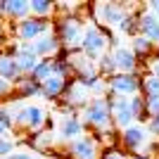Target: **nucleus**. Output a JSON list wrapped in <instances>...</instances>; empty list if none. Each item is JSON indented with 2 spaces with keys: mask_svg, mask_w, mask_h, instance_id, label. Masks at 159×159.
Here are the masks:
<instances>
[{
  "mask_svg": "<svg viewBox=\"0 0 159 159\" xmlns=\"http://www.w3.org/2000/svg\"><path fill=\"white\" fill-rule=\"evenodd\" d=\"M81 135H86V126H83V121H81L79 114H64L60 121V138L64 143H71V140L81 138Z\"/></svg>",
  "mask_w": 159,
  "mask_h": 159,
  "instance_id": "16",
  "label": "nucleus"
},
{
  "mask_svg": "<svg viewBox=\"0 0 159 159\" xmlns=\"http://www.w3.org/2000/svg\"><path fill=\"white\" fill-rule=\"evenodd\" d=\"M95 64H98V74L102 76V79H112L114 74H116V66H114L112 50H107L105 55H100L98 60H95Z\"/></svg>",
  "mask_w": 159,
  "mask_h": 159,
  "instance_id": "24",
  "label": "nucleus"
},
{
  "mask_svg": "<svg viewBox=\"0 0 159 159\" xmlns=\"http://www.w3.org/2000/svg\"><path fill=\"white\" fill-rule=\"evenodd\" d=\"M81 121L86 128H93L95 135L102 131H109L114 128L112 124V107H109V100L107 98H93L83 109H81Z\"/></svg>",
  "mask_w": 159,
  "mask_h": 159,
  "instance_id": "2",
  "label": "nucleus"
},
{
  "mask_svg": "<svg viewBox=\"0 0 159 159\" xmlns=\"http://www.w3.org/2000/svg\"><path fill=\"white\" fill-rule=\"evenodd\" d=\"M90 12H93V19H95L98 26H109V29L116 26L119 29L124 17L131 12V7H124L119 2H95L90 7Z\"/></svg>",
  "mask_w": 159,
  "mask_h": 159,
  "instance_id": "6",
  "label": "nucleus"
},
{
  "mask_svg": "<svg viewBox=\"0 0 159 159\" xmlns=\"http://www.w3.org/2000/svg\"><path fill=\"white\" fill-rule=\"evenodd\" d=\"M147 131H150V135H154V138H159V114L157 116H152V119H147Z\"/></svg>",
  "mask_w": 159,
  "mask_h": 159,
  "instance_id": "35",
  "label": "nucleus"
},
{
  "mask_svg": "<svg viewBox=\"0 0 159 159\" xmlns=\"http://www.w3.org/2000/svg\"><path fill=\"white\" fill-rule=\"evenodd\" d=\"M52 33V19H38V17H26L14 24V36L19 43H33L40 36Z\"/></svg>",
  "mask_w": 159,
  "mask_h": 159,
  "instance_id": "5",
  "label": "nucleus"
},
{
  "mask_svg": "<svg viewBox=\"0 0 159 159\" xmlns=\"http://www.w3.org/2000/svg\"><path fill=\"white\" fill-rule=\"evenodd\" d=\"M145 114H147V119L159 114V98H145Z\"/></svg>",
  "mask_w": 159,
  "mask_h": 159,
  "instance_id": "32",
  "label": "nucleus"
},
{
  "mask_svg": "<svg viewBox=\"0 0 159 159\" xmlns=\"http://www.w3.org/2000/svg\"><path fill=\"white\" fill-rule=\"evenodd\" d=\"M43 159H60V157H55V154H45Z\"/></svg>",
  "mask_w": 159,
  "mask_h": 159,
  "instance_id": "40",
  "label": "nucleus"
},
{
  "mask_svg": "<svg viewBox=\"0 0 159 159\" xmlns=\"http://www.w3.org/2000/svg\"><path fill=\"white\" fill-rule=\"evenodd\" d=\"M14 90V86L10 83V81H5V79H0V100L5 98V95H10Z\"/></svg>",
  "mask_w": 159,
  "mask_h": 159,
  "instance_id": "36",
  "label": "nucleus"
},
{
  "mask_svg": "<svg viewBox=\"0 0 159 159\" xmlns=\"http://www.w3.org/2000/svg\"><path fill=\"white\" fill-rule=\"evenodd\" d=\"M0 48H2V40H0Z\"/></svg>",
  "mask_w": 159,
  "mask_h": 159,
  "instance_id": "41",
  "label": "nucleus"
},
{
  "mask_svg": "<svg viewBox=\"0 0 159 159\" xmlns=\"http://www.w3.org/2000/svg\"><path fill=\"white\" fill-rule=\"evenodd\" d=\"M52 71H55V76H62V79H74V66L69 62V52L57 55L52 60Z\"/></svg>",
  "mask_w": 159,
  "mask_h": 159,
  "instance_id": "23",
  "label": "nucleus"
},
{
  "mask_svg": "<svg viewBox=\"0 0 159 159\" xmlns=\"http://www.w3.org/2000/svg\"><path fill=\"white\" fill-rule=\"evenodd\" d=\"M7 135H10V128H7V126H2V124H0V138H7Z\"/></svg>",
  "mask_w": 159,
  "mask_h": 159,
  "instance_id": "39",
  "label": "nucleus"
},
{
  "mask_svg": "<svg viewBox=\"0 0 159 159\" xmlns=\"http://www.w3.org/2000/svg\"><path fill=\"white\" fill-rule=\"evenodd\" d=\"M29 5H31V17L55 19V2H50V0H29Z\"/></svg>",
  "mask_w": 159,
  "mask_h": 159,
  "instance_id": "22",
  "label": "nucleus"
},
{
  "mask_svg": "<svg viewBox=\"0 0 159 159\" xmlns=\"http://www.w3.org/2000/svg\"><path fill=\"white\" fill-rule=\"evenodd\" d=\"M138 33L143 38H147L154 48H159V19L147 7L143 12H138Z\"/></svg>",
  "mask_w": 159,
  "mask_h": 159,
  "instance_id": "14",
  "label": "nucleus"
},
{
  "mask_svg": "<svg viewBox=\"0 0 159 159\" xmlns=\"http://www.w3.org/2000/svg\"><path fill=\"white\" fill-rule=\"evenodd\" d=\"M10 55H12L14 60H17V66H19L21 76H31V71L36 69V64H38V57H36V52H33L31 43H14L12 48H10Z\"/></svg>",
  "mask_w": 159,
  "mask_h": 159,
  "instance_id": "11",
  "label": "nucleus"
},
{
  "mask_svg": "<svg viewBox=\"0 0 159 159\" xmlns=\"http://www.w3.org/2000/svg\"><path fill=\"white\" fill-rule=\"evenodd\" d=\"M147 74H152L159 79V52H154L150 60H147Z\"/></svg>",
  "mask_w": 159,
  "mask_h": 159,
  "instance_id": "34",
  "label": "nucleus"
},
{
  "mask_svg": "<svg viewBox=\"0 0 159 159\" xmlns=\"http://www.w3.org/2000/svg\"><path fill=\"white\" fill-rule=\"evenodd\" d=\"M150 143V131H147L145 124H131L128 128L119 131V145L131 154H140Z\"/></svg>",
  "mask_w": 159,
  "mask_h": 159,
  "instance_id": "7",
  "label": "nucleus"
},
{
  "mask_svg": "<svg viewBox=\"0 0 159 159\" xmlns=\"http://www.w3.org/2000/svg\"><path fill=\"white\" fill-rule=\"evenodd\" d=\"M140 95L143 98H159V79L152 74L143 76V86H140Z\"/></svg>",
  "mask_w": 159,
  "mask_h": 159,
  "instance_id": "27",
  "label": "nucleus"
},
{
  "mask_svg": "<svg viewBox=\"0 0 159 159\" xmlns=\"http://www.w3.org/2000/svg\"><path fill=\"white\" fill-rule=\"evenodd\" d=\"M14 150H17V143H14L10 135H7V138H0V159H7Z\"/></svg>",
  "mask_w": 159,
  "mask_h": 159,
  "instance_id": "30",
  "label": "nucleus"
},
{
  "mask_svg": "<svg viewBox=\"0 0 159 159\" xmlns=\"http://www.w3.org/2000/svg\"><path fill=\"white\" fill-rule=\"evenodd\" d=\"M2 17L10 21H21L31 17V5H29L26 0H5V10H2Z\"/></svg>",
  "mask_w": 159,
  "mask_h": 159,
  "instance_id": "17",
  "label": "nucleus"
},
{
  "mask_svg": "<svg viewBox=\"0 0 159 159\" xmlns=\"http://www.w3.org/2000/svg\"><path fill=\"white\" fill-rule=\"evenodd\" d=\"M0 79L10 81L12 86L21 79V71H19V66H17V60H14L10 52H0Z\"/></svg>",
  "mask_w": 159,
  "mask_h": 159,
  "instance_id": "20",
  "label": "nucleus"
},
{
  "mask_svg": "<svg viewBox=\"0 0 159 159\" xmlns=\"http://www.w3.org/2000/svg\"><path fill=\"white\" fill-rule=\"evenodd\" d=\"M128 159H154L152 154H147V152H140V154H131Z\"/></svg>",
  "mask_w": 159,
  "mask_h": 159,
  "instance_id": "38",
  "label": "nucleus"
},
{
  "mask_svg": "<svg viewBox=\"0 0 159 159\" xmlns=\"http://www.w3.org/2000/svg\"><path fill=\"white\" fill-rule=\"evenodd\" d=\"M131 109H133V116L138 124H147V114H145V98L143 95H133L131 98Z\"/></svg>",
  "mask_w": 159,
  "mask_h": 159,
  "instance_id": "29",
  "label": "nucleus"
},
{
  "mask_svg": "<svg viewBox=\"0 0 159 159\" xmlns=\"http://www.w3.org/2000/svg\"><path fill=\"white\" fill-rule=\"evenodd\" d=\"M147 10H150V12H152L154 17L159 19V0H152V2H147Z\"/></svg>",
  "mask_w": 159,
  "mask_h": 159,
  "instance_id": "37",
  "label": "nucleus"
},
{
  "mask_svg": "<svg viewBox=\"0 0 159 159\" xmlns=\"http://www.w3.org/2000/svg\"><path fill=\"white\" fill-rule=\"evenodd\" d=\"M62 100H64L66 109H83V107H86L93 98H90V93H88V88L83 86V83H79V81L74 79L71 83L66 86Z\"/></svg>",
  "mask_w": 159,
  "mask_h": 159,
  "instance_id": "12",
  "label": "nucleus"
},
{
  "mask_svg": "<svg viewBox=\"0 0 159 159\" xmlns=\"http://www.w3.org/2000/svg\"><path fill=\"white\" fill-rule=\"evenodd\" d=\"M112 57H114V66L116 74H138V57L133 55L131 48L126 45H114L112 48Z\"/></svg>",
  "mask_w": 159,
  "mask_h": 159,
  "instance_id": "13",
  "label": "nucleus"
},
{
  "mask_svg": "<svg viewBox=\"0 0 159 159\" xmlns=\"http://www.w3.org/2000/svg\"><path fill=\"white\" fill-rule=\"evenodd\" d=\"M109 43H112L109 33L102 26H98L95 21H90L86 26V31H83V40H81L79 50L86 55V57H90V60H98L100 55H105L107 50H109Z\"/></svg>",
  "mask_w": 159,
  "mask_h": 159,
  "instance_id": "4",
  "label": "nucleus"
},
{
  "mask_svg": "<svg viewBox=\"0 0 159 159\" xmlns=\"http://www.w3.org/2000/svg\"><path fill=\"white\" fill-rule=\"evenodd\" d=\"M14 95H17V100L43 98V88H40V83H38V81H33L31 76H21V79L14 83Z\"/></svg>",
  "mask_w": 159,
  "mask_h": 159,
  "instance_id": "19",
  "label": "nucleus"
},
{
  "mask_svg": "<svg viewBox=\"0 0 159 159\" xmlns=\"http://www.w3.org/2000/svg\"><path fill=\"white\" fill-rule=\"evenodd\" d=\"M31 48H33V52H36L38 60H55L62 52V45L57 40V36H55V31L48 33V36H40L38 40H33Z\"/></svg>",
  "mask_w": 159,
  "mask_h": 159,
  "instance_id": "15",
  "label": "nucleus"
},
{
  "mask_svg": "<svg viewBox=\"0 0 159 159\" xmlns=\"http://www.w3.org/2000/svg\"><path fill=\"white\" fill-rule=\"evenodd\" d=\"M52 31H55V36H57V40H60L64 52H76L81 48L86 26H83V21L76 14H64V17H55Z\"/></svg>",
  "mask_w": 159,
  "mask_h": 159,
  "instance_id": "1",
  "label": "nucleus"
},
{
  "mask_svg": "<svg viewBox=\"0 0 159 159\" xmlns=\"http://www.w3.org/2000/svg\"><path fill=\"white\" fill-rule=\"evenodd\" d=\"M66 152L71 159H100V140L93 133H86L81 138L66 143Z\"/></svg>",
  "mask_w": 159,
  "mask_h": 159,
  "instance_id": "9",
  "label": "nucleus"
},
{
  "mask_svg": "<svg viewBox=\"0 0 159 159\" xmlns=\"http://www.w3.org/2000/svg\"><path fill=\"white\" fill-rule=\"evenodd\" d=\"M52 145H55V133H50V131H40V133L31 135V150H36V152L50 150Z\"/></svg>",
  "mask_w": 159,
  "mask_h": 159,
  "instance_id": "25",
  "label": "nucleus"
},
{
  "mask_svg": "<svg viewBox=\"0 0 159 159\" xmlns=\"http://www.w3.org/2000/svg\"><path fill=\"white\" fill-rule=\"evenodd\" d=\"M100 159H128V157L124 154V150H119V147H105V152L100 154Z\"/></svg>",
  "mask_w": 159,
  "mask_h": 159,
  "instance_id": "33",
  "label": "nucleus"
},
{
  "mask_svg": "<svg viewBox=\"0 0 159 159\" xmlns=\"http://www.w3.org/2000/svg\"><path fill=\"white\" fill-rule=\"evenodd\" d=\"M7 159H43V157H40L36 150H24V147H19V150H14Z\"/></svg>",
  "mask_w": 159,
  "mask_h": 159,
  "instance_id": "31",
  "label": "nucleus"
},
{
  "mask_svg": "<svg viewBox=\"0 0 159 159\" xmlns=\"http://www.w3.org/2000/svg\"><path fill=\"white\" fill-rule=\"evenodd\" d=\"M69 83H71L69 79H62V76H55V74H52L48 81L40 83V88H43V98H48V100H62V95H64V90H66Z\"/></svg>",
  "mask_w": 159,
  "mask_h": 159,
  "instance_id": "18",
  "label": "nucleus"
},
{
  "mask_svg": "<svg viewBox=\"0 0 159 159\" xmlns=\"http://www.w3.org/2000/svg\"><path fill=\"white\" fill-rule=\"evenodd\" d=\"M143 76L140 74H114L107 79V95H121V98H133L140 95Z\"/></svg>",
  "mask_w": 159,
  "mask_h": 159,
  "instance_id": "8",
  "label": "nucleus"
},
{
  "mask_svg": "<svg viewBox=\"0 0 159 159\" xmlns=\"http://www.w3.org/2000/svg\"><path fill=\"white\" fill-rule=\"evenodd\" d=\"M52 60H40L38 64H36V69L31 71V79L38 81V83H43V81H48L50 76H52Z\"/></svg>",
  "mask_w": 159,
  "mask_h": 159,
  "instance_id": "28",
  "label": "nucleus"
},
{
  "mask_svg": "<svg viewBox=\"0 0 159 159\" xmlns=\"http://www.w3.org/2000/svg\"><path fill=\"white\" fill-rule=\"evenodd\" d=\"M45 124H48V112L40 105H14V128L40 133L45 131Z\"/></svg>",
  "mask_w": 159,
  "mask_h": 159,
  "instance_id": "3",
  "label": "nucleus"
},
{
  "mask_svg": "<svg viewBox=\"0 0 159 159\" xmlns=\"http://www.w3.org/2000/svg\"><path fill=\"white\" fill-rule=\"evenodd\" d=\"M109 100V107H112V124L116 131H124L131 124H135V116H133L131 109V98H121V95H105Z\"/></svg>",
  "mask_w": 159,
  "mask_h": 159,
  "instance_id": "10",
  "label": "nucleus"
},
{
  "mask_svg": "<svg viewBox=\"0 0 159 159\" xmlns=\"http://www.w3.org/2000/svg\"><path fill=\"white\" fill-rule=\"evenodd\" d=\"M131 50H133V55L138 57V60H150L157 50H154V45L150 43L147 38H143V36H135V38H131Z\"/></svg>",
  "mask_w": 159,
  "mask_h": 159,
  "instance_id": "21",
  "label": "nucleus"
},
{
  "mask_svg": "<svg viewBox=\"0 0 159 159\" xmlns=\"http://www.w3.org/2000/svg\"><path fill=\"white\" fill-rule=\"evenodd\" d=\"M119 31L126 33V36H131V38L138 36V12H135V7H131V12L124 17V21L119 24Z\"/></svg>",
  "mask_w": 159,
  "mask_h": 159,
  "instance_id": "26",
  "label": "nucleus"
}]
</instances>
